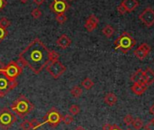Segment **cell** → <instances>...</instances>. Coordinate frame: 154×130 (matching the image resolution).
<instances>
[{
	"label": "cell",
	"instance_id": "4",
	"mask_svg": "<svg viewBox=\"0 0 154 130\" xmlns=\"http://www.w3.org/2000/svg\"><path fill=\"white\" fill-rule=\"evenodd\" d=\"M17 120L16 114H14L8 108H3L0 110V127L4 130L10 128Z\"/></svg>",
	"mask_w": 154,
	"mask_h": 130
},
{
	"label": "cell",
	"instance_id": "11",
	"mask_svg": "<svg viewBox=\"0 0 154 130\" xmlns=\"http://www.w3.org/2000/svg\"><path fill=\"white\" fill-rule=\"evenodd\" d=\"M99 18L95 15H91L85 24V28L87 32L92 33L93 31H94V29H96L99 25Z\"/></svg>",
	"mask_w": 154,
	"mask_h": 130
},
{
	"label": "cell",
	"instance_id": "21",
	"mask_svg": "<svg viewBox=\"0 0 154 130\" xmlns=\"http://www.w3.org/2000/svg\"><path fill=\"white\" fill-rule=\"evenodd\" d=\"M134 55L139 59V60H143L146 58V56L148 55V53H146L141 48L138 47L135 51H134Z\"/></svg>",
	"mask_w": 154,
	"mask_h": 130
},
{
	"label": "cell",
	"instance_id": "27",
	"mask_svg": "<svg viewBox=\"0 0 154 130\" xmlns=\"http://www.w3.org/2000/svg\"><path fill=\"white\" fill-rule=\"evenodd\" d=\"M31 15H32V16L35 18V19H39L41 16H42V11L38 8V7H35V8H34L33 10H32V12H31Z\"/></svg>",
	"mask_w": 154,
	"mask_h": 130
},
{
	"label": "cell",
	"instance_id": "26",
	"mask_svg": "<svg viewBox=\"0 0 154 130\" xmlns=\"http://www.w3.org/2000/svg\"><path fill=\"white\" fill-rule=\"evenodd\" d=\"M10 25H11V22L7 17H2L1 19H0V26L1 27L7 29L8 26H10Z\"/></svg>",
	"mask_w": 154,
	"mask_h": 130
},
{
	"label": "cell",
	"instance_id": "7",
	"mask_svg": "<svg viewBox=\"0 0 154 130\" xmlns=\"http://www.w3.org/2000/svg\"><path fill=\"white\" fill-rule=\"evenodd\" d=\"M62 117L61 113L55 108H52L43 117V125L46 123L52 127H56L62 122Z\"/></svg>",
	"mask_w": 154,
	"mask_h": 130
},
{
	"label": "cell",
	"instance_id": "9",
	"mask_svg": "<svg viewBox=\"0 0 154 130\" xmlns=\"http://www.w3.org/2000/svg\"><path fill=\"white\" fill-rule=\"evenodd\" d=\"M50 10L54 14H64L70 8V5L66 2V0H53V2L49 6Z\"/></svg>",
	"mask_w": 154,
	"mask_h": 130
},
{
	"label": "cell",
	"instance_id": "15",
	"mask_svg": "<svg viewBox=\"0 0 154 130\" xmlns=\"http://www.w3.org/2000/svg\"><path fill=\"white\" fill-rule=\"evenodd\" d=\"M144 78H145L147 86L153 84L154 83V71L150 69L149 67H148L144 71Z\"/></svg>",
	"mask_w": 154,
	"mask_h": 130
},
{
	"label": "cell",
	"instance_id": "30",
	"mask_svg": "<svg viewBox=\"0 0 154 130\" xmlns=\"http://www.w3.org/2000/svg\"><path fill=\"white\" fill-rule=\"evenodd\" d=\"M133 120H134V118L132 117V116L131 115H130V114H128V115H126L125 117H124V118H123V122H124V124L126 125V126H131V125H132V122H133Z\"/></svg>",
	"mask_w": 154,
	"mask_h": 130
},
{
	"label": "cell",
	"instance_id": "25",
	"mask_svg": "<svg viewBox=\"0 0 154 130\" xmlns=\"http://www.w3.org/2000/svg\"><path fill=\"white\" fill-rule=\"evenodd\" d=\"M59 58H60V54L56 51L50 50V55H49L50 61H59Z\"/></svg>",
	"mask_w": 154,
	"mask_h": 130
},
{
	"label": "cell",
	"instance_id": "38",
	"mask_svg": "<svg viewBox=\"0 0 154 130\" xmlns=\"http://www.w3.org/2000/svg\"><path fill=\"white\" fill-rule=\"evenodd\" d=\"M33 2L37 6H41L45 2V0H33Z\"/></svg>",
	"mask_w": 154,
	"mask_h": 130
},
{
	"label": "cell",
	"instance_id": "12",
	"mask_svg": "<svg viewBox=\"0 0 154 130\" xmlns=\"http://www.w3.org/2000/svg\"><path fill=\"white\" fill-rule=\"evenodd\" d=\"M131 81L133 83H139V84L146 85V81L144 78V71H142L141 69H138L131 76Z\"/></svg>",
	"mask_w": 154,
	"mask_h": 130
},
{
	"label": "cell",
	"instance_id": "34",
	"mask_svg": "<svg viewBox=\"0 0 154 130\" xmlns=\"http://www.w3.org/2000/svg\"><path fill=\"white\" fill-rule=\"evenodd\" d=\"M146 130H154V118L149 121V123L145 126Z\"/></svg>",
	"mask_w": 154,
	"mask_h": 130
},
{
	"label": "cell",
	"instance_id": "18",
	"mask_svg": "<svg viewBox=\"0 0 154 130\" xmlns=\"http://www.w3.org/2000/svg\"><path fill=\"white\" fill-rule=\"evenodd\" d=\"M70 93L71 95L73 97V98H80L83 94V90L81 87L79 86H73L71 90H70Z\"/></svg>",
	"mask_w": 154,
	"mask_h": 130
},
{
	"label": "cell",
	"instance_id": "39",
	"mask_svg": "<svg viewBox=\"0 0 154 130\" xmlns=\"http://www.w3.org/2000/svg\"><path fill=\"white\" fill-rule=\"evenodd\" d=\"M5 66L6 65L4 64V62L0 60V72H2L3 71H4V69H5Z\"/></svg>",
	"mask_w": 154,
	"mask_h": 130
},
{
	"label": "cell",
	"instance_id": "3",
	"mask_svg": "<svg viewBox=\"0 0 154 130\" xmlns=\"http://www.w3.org/2000/svg\"><path fill=\"white\" fill-rule=\"evenodd\" d=\"M136 44L135 39L128 32H123L115 41L114 45L116 50H120L123 53H127Z\"/></svg>",
	"mask_w": 154,
	"mask_h": 130
},
{
	"label": "cell",
	"instance_id": "31",
	"mask_svg": "<svg viewBox=\"0 0 154 130\" xmlns=\"http://www.w3.org/2000/svg\"><path fill=\"white\" fill-rule=\"evenodd\" d=\"M30 124H31V128H32V129H36V128L40 127V126L43 125V123L39 122V121H38L37 119H35V118L32 119V120L30 121Z\"/></svg>",
	"mask_w": 154,
	"mask_h": 130
},
{
	"label": "cell",
	"instance_id": "40",
	"mask_svg": "<svg viewBox=\"0 0 154 130\" xmlns=\"http://www.w3.org/2000/svg\"><path fill=\"white\" fill-rule=\"evenodd\" d=\"M111 130H122L117 125H112V129Z\"/></svg>",
	"mask_w": 154,
	"mask_h": 130
},
{
	"label": "cell",
	"instance_id": "16",
	"mask_svg": "<svg viewBox=\"0 0 154 130\" xmlns=\"http://www.w3.org/2000/svg\"><path fill=\"white\" fill-rule=\"evenodd\" d=\"M147 88H148L147 85H142V84H139V83H134V84L131 86V91H132L134 94L140 96V95H142V94L146 91Z\"/></svg>",
	"mask_w": 154,
	"mask_h": 130
},
{
	"label": "cell",
	"instance_id": "42",
	"mask_svg": "<svg viewBox=\"0 0 154 130\" xmlns=\"http://www.w3.org/2000/svg\"><path fill=\"white\" fill-rule=\"evenodd\" d=\"M74 130H85L83 126H77Z\"/></svg>",
	"mask_w": 154,
	"mask_h": 130
},
{
	"label": "cell",
	"instance_id": "2",
	"mask_svg": "<svg viewBox=\"0 0 154 130\" xmlns=\"http://www.w3.org/2000/svg\"><path fill=\"white\" fill-rule=\"evenodd\" d=\"M10 108L11 111L17 115L20 118H24L34 110L35 105L22 94L12 103Z\"/></svg>",
	"mask_w": 154,
	"mask_h": 130
},
{
	"label": "cell",
	"instance_id": "35",
	"mask_svg": "<svg viewBox=\"0 0 154 130\" xmlns=\"http://www.w3.org/2000/svg\"><path fill=\"white\" fill-rule=\"evenodd\" d=\"M117 11H118V13H119L120 15H124V14H126V13H127L126 9L124 8V7H123L122 4L117 7Z\"/></svg>",
	"mask_w": 154,
	"mask_h": 130
},
{
	"label": "cell",
	"instance_id": "19",
	"mask_svg": "<svg viewBox=\"0 0 154 130\" xmlns=\"http://www.w3.org/2000/svg\"><path fill=\"white\" fill-rule=\"evenodd\" d=\"M103 34L106 36V37H108V38H110V37H112V35H113V34H114V29H113V27L112 26V25H106L103 28Z\"/></svg>",
	"mask_w": 154,
	"mask_h": 130
},
{
	"label": "cell",
	"instance_id": "6",
	"mask_svg": "<svg viewBox=\"0 0 154 130\" xmlns=\"http://www.w3.org/2000/svg\"><path fill=\"white\" fill-rule=\"evenodd\" d=\"M18 82L8 79L2 72H0V99L6 97L11 90L17 87Z\"/></svg>",
	"mask_w": 154,
	"mask_h": 130
},
{
	"label": "cell",
	"instance_id": "13",
	"mask_svg": "<svg viewBox=\"0 0 154 130\" xmlns=\"http://www.w3.org/2000/svg\"><path fill=\"white\" fill-rule=\"evenodd\" d=\"M72 43V40L69 36H67L66 34H62L57 40H56V45L62 49H66L68 48Z\"/></svg>",
	"mask_w": 154,
	"mask_h": 130
},
{
	"label": "cell",
	"instance_id": "5",
	"mask_svg": "<svg viewBox=\"0 0 154 130\" xmlns=\"http://www.w3.org/2000/svg\"><path fill=\"white\" fill-rule=\"evenodd\" d=\"M23 69L24 68L20 66L17 61H11L8 64H7L5 66V69L2 72V73L8 79L11 80V81H16L17 79V77H19L21 75V73L23 72Z\"/></svg>",
	"mask_w": 154,
	"mask_h": 130
},
{
	"label": "cell",
	"instance_id": "24",
	"mask_svg": "<svg viewBox=\"0 0 154 130\" xmlns=\"http://www.w3.org/2000/svg\"><path fill=\"white\" fill-rule=\"evenodd\" d=\"M72 121H73V117L71 115H69V114H66V115H64V116L62 117V122L64 125H66V126L71 125Z\"/></svg>",
	"mask_w": 154,
	"mask_h": 130
},
{
	"label": "cell",
	"instance_id": "44",
	"mask_svg": "<svg viewBox=\"0 0 154 130\" xmlns=\"http://www.w3.org/2000/svg\"><path fill=\"white\" fill-rule=\"evenodd\" d=\"M127 130H131V129H130V128H128V129H127Z\"/></svg>",
	"mask_w": 154,
	"mask_h": 130
},
{
	"label": "cell",
	"instance_id": "14",
	"mask_svg": "<svg viewBox=\"0 0 154 130\" xmlns=\"http://www.w3.org/2000/svg\"><path fill=\"white\" fill-rule=\"evenodd\" d=\"M121 4L124 7L127 12H132L139 7L138 0H123Z\"/></svg>",
	"mask_w": 154,
	"mask_h": 130
},
{
	"label": "cell",
	"instance_id": "45",
	"mask_svg": "<svg viewBox=\"0 0 154 130\" xmlns=\"http://www.w3.org/2000/svg\"><path fill=\"white\" fill-rule=\"evenodd\" d=\"M70 1H72V0H70Z\"/></svg>",
	"mask_w": 154,
	"mask_h": 130
},
{
	"label": "cell",
	"instance_id": "32",
	"mask_svg": "<svg viewBox=\"0 0 154 130\" xmlns=\"http://www.w3.org/2000/svg\"><path fill=\"white\" fill-rule=\"evenodd\" d=\"M8 30L0 26V43H1L3 40L6 39V37L8 36Z\"/></svg>",
	"mask_w": 154,
	"mask_h": 130
},
{
	"label": "cell",
	"instance_id": "8",
	"mask_svg": "<svg viewBox=\"0 0 154 130\" xmlns=\"http://www.w3.org/2000/svg\"><path fill=\"white\" fill-rule=\"evenodd\" d=\"M45 68H46V71L49 72V74L55 80L61 77L66 71V67L59 61H50Z\"/></svg>",
	"mask_w": 154,
	"mask_h": 130
},
{
	"label": "cell",
	"instance_id": "41",
	"mask_svg": "<svg viewBox=\"0 0 154 130\" xmlns=\"http://www.w3.org/2000/svg\"><path fill=\"white\" fill-rule=\"evenodd\" d=\"M149 112H150L152 115H154V104L149 108Z\"/></svg>",
	"mask_w": 154,
	"mask_h": 130
},
{
	"label": "cell",
	"instance_id": "1",
	"mask_svg": "<svg viewBox=\"0 0 154 130\" xmlns=\"http://www.w3.org/2000/svg\"><path fill=\"white\" fill-rule=\"evenodd\" d=\"M49 55L50 50L39 38H35L19 53L17 62L21 67L26 66L35 74H39L50 62Z\"/></svg>",
	"mask_w": 154,
	"mask_h": 130
},
{
	"label": "cell",
	"instance_id": "20",
	"mask_svg": "<svg viewBox=\"0 0 154 130\" xmlns=\"http://www.w3.org/2000/svg\"><path fill=\"white\" fill-rule=\"evenodd\" d=\"M94 85V82L90 79V78H85L83 81H82V86L85 89V90H91Z\"/></svg>",
	"mask_w": 154,
	"mask_h": 130
},
{
	"label": "cell",
	"instance_id": "22",
	"mask_svg": "<svg viewBox=\"0 0 154 130\" xmlns=\"http://www.w3.org/2000/svg\"><path fill=\"white\" fill-rule=\"evenodd\" d=\"M55 20L59 25H63L68 20V18L64 14H57L55 16Z\"/></svg>",
	"mask_w": 154,
	"mask_h": 130
},
{
	"label": "cell",
	"instance_id": "36",
	"mask_svg": "<svg viewBox=\"0 0 154 130\" xmlns=\"http://www.w3.org/2000/svg\"><path fill=\"white\" fill-rule=\"evenodd\" d=\"M7 5H8V1H7V0H0V11L3 10L6 7Z\"/></svg>",
	"mask_w": 154,
	"mask_h": 130
},
{
	"label": "cell",
	"instance_id": "28",
	"mask_svg": "<svg viewBox=\"0 0 154 130\" xmlns=\"http://www.w3.org/2000/svg\"><path fill=\"white\" fill-rule=\"evenodd\" d=\"M132 126L135 129H140L143 126V122L140 118H135L132 122Z\"/></svg>",
	"mask_w": 154,
	"mask_h": 130
},
{
	"label": "cell",
	"instance_id": "29",
	"mask_svg": "<svg viewBox=\"0 0 154 130\" xmlns=\"http://www.w3.org/2000/svg\"><path fill=\"white\" fill-rule=\"evenodd\" d=\"M20 127L22 128V130H31V124L29 120H24L21 124H20Z\"/></svg>",
	"mask_w": 154,
	"mask_h": 130
},
{
	"label": "cell",
	"instance_id": "37",
	"mask_svg": "<svg viewBox=\"0 0 154 130\" xmlns=\"http://www.w3.org/2000/svg\"><path fill=\"white\" fill-rule=\"evenodd\" d=\"M112 129V125L111 124H105V125H103V130H111Z\"/></svg>",
	"mask_w": 154,
	"mask_h": 130
},
{
	"label": "cell",
	"instance_id": "23",
	"mask_svg": "<svg viewBox=\"0 0 154 130\" xmlns=\"http://www.w3.org/2000/svg\"><path fill=\"white\" fill-rule=\"evenodd\" d=\"M80 110H81V108H80V107L78 105H74L73 104V105H71L70 108H69V112L72 116H75L77 114H79Z\"/></svg>",
	"mask_w": 154,
	"mask_h": 130
},
{
	"label": "cell",
	"instance_id": "43",
	"mask_svg": "<svg viewBox=\"0 0 154 130\" xmlns=\"http://www.w3.org/2000/svg\"><path fill=\"white\" fill-rule=\"evenodd\" d=\"M20 2H21V3H23V4H26V3H27V2H28V0H20Z\"/></svg>",
	"mask_w": 154,
	"mask_h": 130
},
{
	"label": "cell",
	"instance_id": "33",
	"mask_svg": "<svg viewBox=\"0 0 154 130\" xmlns=\"http://www.w3.org/2000/svg\"><path fill=\"white\" fill-rule=\"evenodd\" d=\"M140 48H141L146 53H149V52H150V50H151V48H150V46L148 44V43H141L140 46H139Z\"/></svg>",
	"mask_w": 154,
	"mask_h": 130
},
{
	"label": "cell",
	"instance_id": "10",
	"mask_svg": "<svg viewBox=\"0 0 154 130\" xmlns=\"http://www.w3.org/2000/svg\"><path fill=\"white\" fill-rule=\"evenodd\" d=\"M139 19L148 27H150L154 25V10L151 7H147L144 11H142Z\"/></svg>",
	"mask_w": 154,
	"mask_h": 130
},
{
	"label": "cell",
	"instance_id": "17",
	"mask_svg": "<svg viewBox=\"0 0 154 130\" xmlns=\"http://www.w3.org/2000/svg\"><path fill=\"white\" fill-rule=\"evenodd\" d=\"M103 100H104L105 104H107L108 106H111V107H112V106H114V105L117 103L118 99H117V96H116L114 93L109 92V93H107V94L104 96Z\"/></svg>",
	"mask_w": 154,
	"mask_h": 130
}]
</instances>
